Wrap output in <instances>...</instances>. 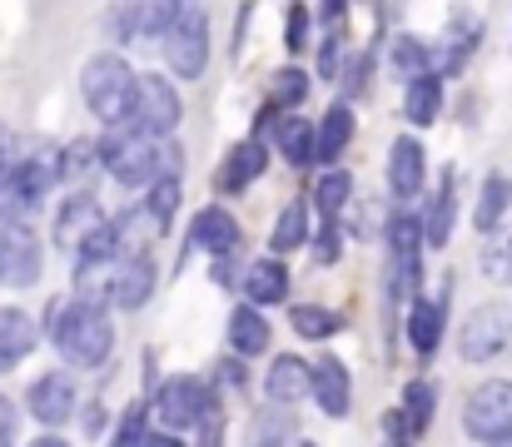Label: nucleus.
Returning <instances> with one entry per match:
<instances>
[{
	"mask_svg": "<svg viewBox=\"0 0 512 447\" xmlns=\"http://www.w3.org/2000/svg\"><path fill=\"white\" fill-rule=\"evenodd\" d=\"M15 438H20V408L0 393V447H15Z\"/></svg>",
	"mask_w": 512,
	"mask_h": 447,
	"instance_id": "a19ab883",
	"label": "nucleus"
},
{
	"mask_svg": "<svg viewBox=\"0 0 512 447\" xmlns=\"http://www.w3.org/2000/svg\"><path fill=\"white\" fill-rule=\"evenodd\" d=\"M348 145H353V110L348 105H329L324 110V125H319V159L334 164Z\"/></svg>",
	"mask_w": 512,
	"mask_h": 447,
	"instance_id": "2f4dec72",
	"label": "nucleus"
},
{
	"mask_svg": "<svg viewBox=\"0 0 512 447\" xmlns=\"http://www.w3.org/2000/svg\"><path fill=\"white\" fill-rule=\"evenodd\" d=\"M184 120V105H179V90H174L165 75H140L135 80V105H130V125L150 140L179 130Z\"/></svg>",
	"mask_w": 512,
	"mask_h": 447,
	"instance_id": "0eeeda50",
	"label": "nucleus"
},
{
	"mask_svg": "<svg viewBox=\"0 0 512 447\" xmlns=\"http://www.w3.org/2000/svg\"><path fill=\"white\" fill-rule=\"evenodd\" d=\"M40 348V323L25 308H0V373H15Z\"/></svg>",
	"mask_w": 512,
	"mask_h": 447,
	"instance_id": "dca6fc26",
	"label": "nucleus"
},
{
	"mask_svg": "<svg viewBox=\"0 0 512 447\" xmlns=\"http://www.w3.org/2000/svg\"><path fill=\"white\" fill-rule=\"evenodd\" d=\"M289 318H294V333H299V338H314V343L334 338V333L343 328V318L334 313V308H314V303H299Z\"/></svg>",
	"mask_w": 512,
	"mask_h": 447,
	"instance_id": "473e14b6",
	"label": "nucleus"
},
{
	"mask_svg": "<svg viewBox=\"0 0 512 447\" xmlns=\"http://www.w3.org/2000/svg\"><path fill=\"white\" fill-rule=\"evenodd\" d=\"M209 403H214V388H209L204 378L174 373V378L160 383V393H155V403H150V418H155L160 433H184V428H199V423H204Z\"/></svg>",
	"mask_w": 512,
	"mask_h": 447,
	"instance_id": "20e7f679",
	"label": "nucleus"
},
{
	"mask_svg": "<svg viewBox=\"0 0 512 447\" xmlns=\"http://www.w3.org/2000/svg\"><path fill=\"white\" fill-rule=\"evenodd\" d=\"M463 433L473 443H503L512 438V383L508 378H488L468 393L463 403Z\"/></svg>",
	"mask_w": 512,
	"mask_h": 447,
	"instance_id": "39448f33",
	"label": "nucleus"
},
{
	"mask_svg": "<svg viewBox=\"0 0 512 447\" xmlns=\"http://www.w3.org/2000/svg\"><path fill=\"white\" fill-rule=\"evenodd\" d=\"M314 403L329 413V418H343L348 403H353V383H348V368H343L334 353H324L314 363Z\"/></svg>",
	"mask_w": 512,
	"mask_h": 447,
	"instance_id": "aec40b11",
	"label": "nucleus"
},
{
	"mask_svg": "<svg viewBox=\"0 0 512 447\" xmlns=\"http://www.w3.org/2000/svg\"><path fill=\"white\" fill-rule=\"evenodd\" d=\"M50 333H55V348H60V358L70 368H100L110 358V348H115L110 308L105 303H85V298L65 303Z\"/></svg>",
	"mask_w": 512,
	"mask_h": 447,
	"instance_id": "f257e3e1",
	"label": "nucleus"
},
{
	"mask_svg": "<svg viewBox=\"0 0 512 447\" xmlns=\"http://www.w3.org/2000/svg\"><path fill=\"white\" fill-rule=\"evenodd\" d=\"M100 164L120 184H155L165 174V149L150 135H140L135 125H115L100 135Z\"/></svg>",
	"mask_w": 512,
	"mask_h": 447,
	"instance_id": "7ed1b4c3",
	"label": "nucleus"
},
{
	"mask_svg": "<svg viewBox=\"0 0 512 447\" xmlns=\"http://www.w3.org/2000/svg\"><path fill=\"white\" fill-rule=\"evenodd\" d=\"M339 35H329V40H324V50H319V65H324V75H329V80H334V75H339L343 65H339Z\"/></svg>",
	"mask_w": 512,
	"mask_h": 447,
	"instance_id": "a18cd8bd",
	"label": "nucleus"
},
{
	"mask_svg": "<svg viewBox=\"0 0 512 447\" xmlns=\"http://www.w3.org/2000/svg\"><path fill=\"white\" fill-rule=\"evenodd\" d=\"M244 298L254 303V308H264V303H284L289 298V264L284 259H259V264H249L244 269Z\"/></svg>",
	"mask_w": 512,
	"mask_h": 447,
	"instance_id": "4be33fe9",
	"label": "nucleus"
},
{
	"mask_svg": "<svg viewBox=\"0 0 512 447\" xmlns=\"http://www.w3.org/2000/svg\"><path fill=\"white\" fill-rule=\"evenodd\" d=\"M388 254H393V298H413L418 289V259H423V214H393L388 219Z\"/></svg>",
	"mask_w": 512,
	"mask_h": 447,
	"instance_id": "6e6552de",
	"label": "nucleus"
},
{
	"mask_svg": "<svg viewBox=\"0 0 512 447\" xmlns=\"http://www.w3.org/2000/svg\"><path fill=\"white\" fill-rule=\"evenodd\" d=\"M393 70H398V75H408V80L433 75V55H428V45H423V40H413V35L393 40Z\"/></svg>",
	"mask_w": 512,
	"mask_h": 447,
	"instance_id": "c9c22d12",
	"label": "nucleus"
},
{
	"mask_svg": "<svg viewBox=\"0 0 512 447\" xmlns=\"http://www.w3.org/2000/svg\"><path fill=\"white\" fill-rule=\"evenodd\" d=\"M423 179H428V154H423V145L413 135H398L393 149H388V189H393V199H413L423 189Z\"/></svg>",
	"mask_w": 512,
	"mask_h": 447,
	"instance_id": "f3484780",
	"label": "nucleus"
},
{
	"mask_svg": "<svg viewBox=\"0 0 512 447\" xmlns=\"http://www.w3.org/2000/svg\"><path fill=\"white\" fill-rule=\"evenodd\" d=\"M264 164H269V149L259 145V140L234 145L224 154V164H219V194H244V189L264 174Z\"/></svg>",
	"mask_w": 512,
	"mask_h": 447,
	"instance_id": "6ab92c4d",
	"label": "nucleus"
},
{
	"mask_svg": "<svg viewBox=\"0 0 512 447\" xmlns=\"http://www.w3.org/2000/svg\"><path fill=\"white\" fill-rule=\"evenodd\" d=\"M453 219H458V194H453V179H443V189L433 194V204L423 214V244L428 249H443L453 239Z\"/></svg>",
	"mask_w": 512,
	"mask_h": 447,
	"instance_id": "bb28decb",
	"label": "nucleus"
},
{
	"mask_svg": "<svg viewBox=\"0 0 512 447\" xmlns=\"http://www.w3.org/2000/svg\"><path fill=\"white\" fill-rule=\"evenodd\" d=\"M403 115L408 125H433L443 115V80L438 75H423V80H408V95H403Z\"/></svg>",
	"mask_w": 512,
	"mask_h": 447,
	"instance_id": "a878e982",
	"label": "nucleus"
},
{
	"mask_svg": "<svg viewBox=\"0 0 512 447\" xmlns=\"http://www.w3.org/2000/svg\"><path fill=\"white\" fill-rule=\"evenodd\" d=\"M75 403H80V393H75V378L70 373H40L35 383H30V393H25V408H30V418L50 433V428H65L70 418H75Z\"/></svg>",
	"mask_w": 512,
	"mask_h": 447,
	"instance_id": "9b49d317",
	"label": "nucleus"
},
{
	"mask_svg": "<svg viewBox=\"0 0 512 447\" xmlns=\"http://www.w3.org/2000/svg\"><path fill=\"white\" fill-rule=\"evenodd\" d=\"M165 60L179 80H199L209 70V20L199 5H184L165 35Z\"/></svg>",
	"mask_w": 512,
	"mask_h": 447,
	"instance_id": "423d86ee",
	"label": "nucleus"
},
{
	"mask_svg": "<svg viewBox=\"0 0 512 447\" xmlns=\"http://www.w3.org/2000/svg\"><path fill=\"white\" fill-rule=\"evenodd\" d=\"M304 239H309V209L294 199V204L279 209V219H274V229H269V249H274V259H279V254H294Z\"/></svg>",
	"mask_w": 512,
	"mask_h": 447,
	"instance_id": "c756f323",
	"label": "nucleus"
},
{
	"mask_svg": "<svg viewBox=\"0 0 512 447\" xmlns=\"http://www.w3.org/2000/svg\"><path fill=\"white\" fill-rule=\"evenodd\" d=\"M269 348V323H264V313L254 308V303H239L234 313H229V353L234 358H259Z\"/></svg>",
	"mask_w": 512,
	"mask_h": 447,
	"instance_id": "b1692460",
	"label": "nucleus"
},
{
	"mask_svg": "<svg viewBox=\"0 0 512 447\" xmlns=\"http://www.w3.org/2000/svg\"><path fill=\"white\" fill-rule=\"evenodd\" d=\"M194 447H224V408H219V398L209 403V413H204V423H199V443Z\"/></svg>",
	"mask_w": 512,
	"mask_h": 447,
	"instance_id": "ea45409f",
	"label": "nucleus"
},
{
	"mask_svg": "<svg viewBox=\"0 0 512 447\" xmlns=\"http://www.w3.org/2000/svg\"><path fill=\"white\" fill-rule=\"evenodd\" d=\"M194 244L204 249V254H234L239 249V224H234V214L229 209H219V204H209V209H199L194 214Z\"/></svg>",
	"mask_w": 512,
	"mask_h": 447,
	"instance_id": "5701e85b",
	"label": "nucleus"
},
{
	"mask_svg": "<svg viewBox=\"0 0 512 447\" xmlns=\"http://www.w3.org/2000/svg\"><path fill=\"white\" fill-rule=\"evenodd\" d=\"M155 259H150V249H125L120 259H115V274H110V303L115 308H125V313H135V308H145L150 294H155Z\"/></svg>",
	"mask_w": 512,
	"mask_h": 447,
	"instance_id": "f8f14e48",
	"label": "nucleus"
},
{
	"mask_svg": "<svg viewBox=\"0 0 512 447\" xmlns=\"http://www.w3.org/2000/svg\"><path fill=\"white\" fill-rule=\"evenodd\" d=\"M488 274H493V279H503V284H512V239L503 244V249H493V254H488Z\"/></svg>",
	"mask_w": 512,
	"mask_h": 447,
	"instance_id": "37998d69",
	"label": "nucleus"
},
{
	"mask_svg": "<svg viewBox=\"0 0 512 447\" xmlns=\"http://www.w3.org/2000/svg\"><path fill=\"white\" fill-rule=\"evenodd\" d=\"M433 408H438V388H433L428 378H413V383L403 388V403H398V413L408 418L413 438H423V433H428V423H433Z\"/></svg>",
	"mask_w": 512,
	"mask_h": 447,
	"instance_id": "7c9ffc66",
	"label": "nucleus"
},
{
	"mask_svg": "<svg viewBox=\"0 0 512 447\" xmlns=\"http://www.w3.org/2000/svg\"><path fill=\"white\" fill-rule=\"evenodd\" d=\"M443 328H448V303L443 298H413V308H408V343H413L418 358L438 353Z\"/></svg>",
	"mask_w": 512,
	"mask_h": 447,
	"instance_id": "a211bd4d",
	"label": "nucleus"
},
{
	"mask_svg": "<svg viewBox=\"0 0 512 447\" xmlns=\"http://www.w3.org/2000/svg\"><path fill=\"white\" fill-rule=\"evenodd\" d=\"M55 184H60L55 154H20V159H15V169H10L5 199H10V204H20V209H30V204H40Z\"/></svg>",
	"mask_w": 512,
	"mask_h": 447,
	"instance_id": "4468645a",
	"label": "nucleus"
},
{
	"mask_svg": "<svg viewBox=\"0 0 512 447\" xmlns=\"http://www.w3.org/2000/svg\"><path fill=\"white\" fill-rule=\"evenodd\" d=\"M413 428H408V418L393 408V413H383V447H413Z\"/></svg>",
	"mask_w": 512,
	"mask_h": 447,
	"instance_id": "58836bf2",
	"label": "nucleus"
},
{
	"mask_svg": "<svg viewBox=\"0 0 512 447\" xmlns=\"http://www.w3.org/2000/svg\"><path fill=\"white\" fill-rule=\"evenodd\" d=\"M264 393H269L274 408H294V403L314 398V363H304L299 353L274 358L269 373H264Z\"/></svg>",
	"mask_w": 512,
	"mask_h": 447,
	"instance_id": "2eb2a0df",
	"label": "nucleus"
},
{
	"mask_svg": "<svg viewBox=\"0 0 512 447\" xmlns=\"http://www.w3.org/2000/svg\"><path fill=\"white\" fill-rule=\"evenodd\" d=\"M100 229H105V209H100L95 194H85V189H75V194L60 204V214H55V244L70 249L75 259H80V249H85Z\"/></svg>",
	"mask_w": 512,
	"mask_h": 447,
	"instance_id": "ddd939ff",
	"label": "nucleus"
},
{
	"mask_svg": "<svg viewBox=\"0 0 512 447\" xmlns=\"http://www.w3.org/2000/svg\"><path fill=\"white\" fill-rule=\"evenodd\" d=\"M145 214L155 219V229H170V224H174V214H179V174H160V179L150 184Z\"/></svg>",
	"mask_w": 512,
	"mask_h": 447,
	"instance_id": "f704fd0d",
	"label": "nucleus"
},
{
	"mask_svg": "<svg viewBox=\"0 0 512 447\" xmlns=\"http://www.w3.org/2000/svg\"><path fill=\"white\" fill-rule=\"evenodd\" d=\"M274 95H279L284 105H304V95H309V80H304L294 65H284V75L274 80Z\"/></svg>",
	"mask_w": 512,
	"mask_h": 447,
	"instance_id": "4c0bfd02",
	"label": "nucleus"
},
{
	"mask_svg": "<svg viewBox=\"0 0 512 447\" xmlns=\"http://www.w3.org/2000/svg\"><path fill=\"white\" fill-rule=\"evenodd\" d=\"M508 209H512V179L488 174L483 189H478V204H473V229L478 234H498L503 219H508Z\"/></svg>",
	"mask_w": 512,
	"mask_h": 447,
	"instance_id": "393cba45",
	"label": "nucleus"
},
{
	"mask_svg": "<svg viewBox=\"0 0 512 447\" xmlns=\"http://www.w3.org/2000/svg\"><path fill=\"white\" fill-rule=\"evenodd\" d=\"M249 447H304L294 418H289V408H274V403H269V408L254 418V428H249Z\"/></svg>",
	"mask_w": 512,
	"mask_h": 447,
	"instance_id": "cd10ccee",
	"label": "nucleus"
},
{
	"mask_svg": "<svg viewBox=\"0 0 512 447\" xmlns=\"http://www.w3.org/2000/svg\"><path fill=\"white\" fill-rule=\"evenodd\" d=\"M508 333H512V313L483 303L463 318V333H458V358L463 363H488L508 348Z\"/></svg>",
	"mask_w": 512,
	"mask_h": 447,
	"instance_id": "1a4fd4ad",
	"label": "nucleus"
},
{
	"mask_svg": "<svg viewBox=\"0 0 512 447\" xmlns=\"http://www.w3.org/2000/svg\"><path fill=\"white\" fill-rule=\"evenodd\" d=\"M55 169H60V184H85L95 169H105L100 164V140H75V145H65L55 154Z\"/></svg>",
	"mask_w": 512,
	"mask_h": 447,
	"instance_id": "c85d7f7f",
	"label": "nucleus"
},
{
	"mask_svg": "<svg viewBox=\"0 0 512 447\" xmlns=\"http://www.w3.org/2000/svg\"><path fill=\"white\" fill-rule=\"evenodd\" d=\"M348 199H353V179H348L343 169H324L319 184H314V209H319L324 219H334Z\"/></svg>",
	"mask_w": 512,
	"mask_h": 447,
	"instance_id": "72a5a7b5",
	"label": "nucleus"
},
{
	"mask_svg": "<svg viewBox=\"0 0 512 447\" xmlns=\"http://www.w3.org/2000/svg\"><path fill=\"white\" fill-rule=\"evenodd\" d=\"M30 447H70V443H65V438H55V433H40Z\"/></svg>",
	"mask_w": 512,
	"mask_h": 447,
	"instance_id": "8fccbe9b",
	"label": "nucleus"
},
{
	"mask_svg": "<svg viewBox=\"0 0 512 447\" xmlns=\"http://www.w3.org/2000/svg\"><path fill=\"white\" fill-rule=\"evenodd\" d=\"M219 378H224L229 388H244V383H249V373L239 368V358H224V363H219Z\"/></svg>",
	"mask_w": 512,
	"mask_h": 447,
	"instance_id": "49530a36",
	"label": "nucleus"
},
{
	"mask_svg": "<svg viewBox=\"0 0 512 447\" xmlns=\"http://www.w3.org/2000/svg\"><path fill=\"white\" fill-rule=\"evenodd\" d=\"M140 447H189V443H184L179 433H160V428H155V433H145V443Z\"/></svg>",
	"mask_w": 512,
	"mask_h": 447,
	"instance_id": "de8ad7c7",
	"label": "nucleus"
},
{
	"mask_svg": "<svg viewBox=\"0 0 512 447\" xmlns=\"http://www.w3.org/2000/svg\"><path fill=\"white\" fill-rule=\"evenodd\" d=\"M274 145H279V154H284L294 169H304V164L319 159V125H309L304 115H279Z\"/></svg>",
	"mask_w": 512,
	"mask_h": 447,
	"instance_id": "412c9836",
	"label": "nucleus"
},
{
	"mask_svg": "<svg viewBox=\"0 0 512 447\" xmlns=\"http://www.w3.org/2000/svg\"><path fill=\"white\" fill-rule=\"evenodd\" d=\"M343 5H348V0H324V20H339Z\"/></svg>",
	"mask_w": 512,
	"mask_h": 447,
	"instance_id": "09e8293b",
	"label": "nucleus"
},
{
	"mask_svg": "<svg viewBox=\"0 0 512 447\" xmlns=\"http://www.w3.org/2000/svg\"><path fill=\"white\" fill-rule=\"evenodd\" d=\"M10 169H15V145H10V130L0 125V194L10 184Z\"/></svg>",
	"mask_w": 512,
	"mask_h": 447,
	"instance_id": "c03bdc74",
	"label": "nucleus"
},
{
	"mask_svg": "<svg viewBox=\"0 0 512 447\" xmlns=\"http://www.w3.org/2000/svg\"><path fill=\"white\" fill-rule=\"evenodd\" d=\"M304 40H309V10L294 5L289 10V50H304Z\"/></svg>",
	"mask_w": 512,
	"mask_h": 447,
	"instance_id": "79ce46f5",
	"label": "nucleus"
},
{
	"mask_svg": "<svg viewBox=\"0 0 512 447\" xmlns=\"http://www.w3.org/2000/svg\"><path fill=\"white\" fill-rule=\"evenodd\" d=\"M339 249H343V239H339V224L334 219H324V229L314 234V259L329 269V264H339Z\"/></svg>",
	"mask_w": 512,
	"mask_h": 447,
	"instance_id": "e433bc0d",
	"label": "nucleus"
},
{
	"mask_svg": "<svg viewBox=\"0 0 512 447\" xmlns=\"http://www.w3.org/2000/svg\"><path fill=\"white\" fill-rule=\"evenodd\" d=\"M40 279V244L20 219L0 214V284L5 289H30Z\"/></svg>",
	"mask_w": 512,
	"mask_h": 447,
	"instance_id": "9d476101",
	"label": "nucleus"
},
{
	"mask_svg": "<svg viewBox=\"0 0 512 447\" xmlns=\"http://www.w3.org/2000/svg\"><path fill=\"white\" fill-rule=\"evenodd\" d=\"M488 447H512V438H503V443H488Z\"/></svg>",
	"mask_w": 512,
	"mask_h": 447,
	"instance_id": "3c124183",
	"label": "nucleus"
},
{
	"mask_svg": "<svg viewBox=\"0 0 512 447\" xmlns=\"http://www.w3.org/2000/svg\"><path fill=\"white\" fill-rule=\"evenodd\" d=\"M135 70L125 65V55H95L80 75V90H85V105L90 115L115 130V125H130V105H135Z\"/></svg>",
	"mask_w": 512,
	"mask_h": 447,
	"instance_id": "f03ea898",
	"label": "nucleus"
}]
</instances>
